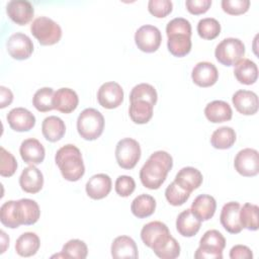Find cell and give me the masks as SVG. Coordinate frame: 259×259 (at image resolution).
<instances>
[{
  "label": "cell",
  "mask_w": 259,
  "mask_h": 259,
  "mask_svg": "<svg viewBox=\"0 0 259 259\" xmlns=\"http://www.w3.org/2000/svg\"><path fill=\"white\" fill-rule=\"evenodd\" d=\"M173 159L166 151H156L140 170V180L148 189H158L165 182L169 171L172 169Z\"/></svg>",
  "instance_id": "1"
},
{
  "label": "cell",
  "mask_w": 259,
  "mask_h": 259,
  "mask_svg": "<svg viewBox=\"0 0 259 259\" xmlns=\"http://www.w3.org/2000/svg\"><path fill=\"white\" fill-rule=\"evenodd\" d=\"M167 48L174 57L182 58L191 51V24L183 17H176L166 25Z\"/></svg>",
  "instance_id": "2"
},
{
  "label": "cell",
  "mask_w": 259,
  "mask_h": 259,
  "mask_svg": "<svg viewBox=\"0 0 259 259\" xmlns=\"http://www.w3.org/2000/svg\"><path fill=\"white\" fill-rule=\"evenodd\" d=\"M55 162L62 176L71 182L80 180L85 173V166L80 150L75 145H65L55 156Z\"/></svg>",
  "instance_id": "3"
},
{
  "label": "cell",
  "mask_w": 259,
  "mask_h": 259,
  "mask_svg": "<svg viewBox=\"0 0 259 259\" xmlns=\"http://www.w3.org/2000/svg\"><path fill=\"white\" fill-rule=\"evenodd\" d=\"M104 130V117L95 108L84 109L77 118V131L86 141L97 140Z\"/></svg>",
  "instance_id": "4"
},
{
  "label": "cell",
  "mask_w": 259,
  "mask_h": 259,
  "mask_svg": "<svg viewBox=\"0 0 259 259\" xmlns=\"http://www.w3.org/2000/svg\"><path fill=\"white\" fill-rule=\"evenodd\" d=\"M226 239L218 230L206 231L199 241V247L194 253L195 259H222Z\"/></svg>",
  "instance_id": "5"
},
{
  "label": "cell",
  "mask_w": 259,
  "mask_h": 259,
  "mask_svg": "<svg viewBox=\"0 0 259 259\" xmlns=\"http://www.w3.org/2000/svg\"><path fill=\"white\" fill-rule=\"evenodd\" d=\"M30 31L41 46H53L62 37L61 26L46 16L35 18L30 25Z\"/></svg>",
  "instance_id": "6"
},
{
  "label": "cell",
  "mask_w": 259,
  "mask_h": 259,
  "mask_svg": "<svg viewBox=\"0 0 259 259\" xmlns=\"http://www.w3.org/2000/svg\"><path fill=\"white\" fill-rule=\"evenodd\" d=\"M245 45L239 38L227 37L223 39L214 50V57L219 63L231 67L243 59Z\"/></svg>",
  "instance_id": "7"
},
{
  "label": "cell",
  "mask_w": 259,
  "mask_h": 259,
  "mask_svg": "<svg viewBox=\"0 0 259 259\" xmlns=\"http://www.w3.org/2000/svg\"><path fill=\"white\" fill-rule=\"evenodd\" d=\"M141 153L140 144L132 138L121 139L115 147L116 162L120 168L125 170H131L137 165Z\"/></svg>",
  "instance_id": "8"
},
{
  "label": "cell",
  "mask_w": 259,
  "mask_h": 259,
  "mask_svg": "<svg viewBox=\"0 0 259 259\" xmlns=\"http://www.w3.org/2000/svg\"><path fill=\"white\" fill-rule=\"evenodd\" d=\"M162 41V34L158 27L146 24L138 28L135 33V42L139 50L144 53L156 52Z\"/></svg>",
  "instance_id": "9"
},
{
  "label": "cell",
  "mask_w": 259,
  "mask_h": 259,
  "mask_svg": "<svg viewBox=\"0 0 259 259\" xmlns=\"http://www.w3.org/2000/svg\"><path fill=\"white\" fill-rule=\"evenodd\" d=\"M236 171L244 177H253L259 173V154L258 151L246 148L238 152L234 160Z\"/></svg>",
  "instance_id": "10"
},
{
  "label": "cell",
  "mask_w": 259,
  "mask_h": 259,
  "mask_svg": "<svg viewBox=\"0 0 259 259\" xmlns=\"http://www.w3.org/2000/svg\"><path fill=\"white\" fill-rule=\"evenodd\" d=\"M6 49L14 60L22 61L28 59L33 52L32 40L22 32H15L6 41Z\"/></svg>",
  "instance_id": "11"
},
{
  "label": "cell",
  "mask_w": 259,
  "mask_h": 259,
  "mask_svg": "<svg viewBox=\"0 0 259 259\" xmlns=\"http://www.w3.org/2000/svg\"><path fill=\"white\" fill-rule=\"evenodd\" d=\"M97 100L98 103L106 109L116 108L123 101V90L121 86L114 81L105 82L98 89Z\"/></svg>",
  "instance_id": "12"
},
{
  "label": "cell",
  "mask_w": 259,
  "mask_h": 259,
  "mask_svg": "<svg viewBox=\"0 0 259 259\" xmlns=\"http://www.w3.org/2000/svg\"><path fill=\"white\" fill-rule=\"evenodd\" d=\"M168 227L159 221H154L146 224L141 231V239L143 243L153 249L166 240L170 236Z\"/></svg>",
  "instance_id": "13"
},
{
  "label": "cell",
  "mask_w": 259,
  "mask_h": 259,
  "mask_svg": "<svg viewBox=\"0 0 259 259\" xmlns=\"http://www.w3.org/2000/svg\"><path fill=\"white\" fill-rule=\"evenodd\" d=\"M15 213L18 224L30 226L35 224L40 217V209L35 200L21 198L15 201Z\"/></svg>",
  "instance_id": "14"
},
{
  "label": "cell",
  "mask_w": 259,
  "mask_h": 259,
  "mask_svg": "<svg viewBox=\"0 0 259 259\" xmlns=\"http://www.w3.org/2000/svg\"><path fill=\"white\" fill-rule=\"evenodd\" d=\"M240 208L241 205L238 201H230L224 204L220 214V222L223 228L230 234H239L243 230L240 223Z\"/></svg>",
  "instance_id": "15"
},
{
  "label": "cell",
  "mask_w": 259,
  "mask_h": 259,
  "mask_svg": "<svg viewBox=\"0 0 259 259\" xmlns=\"http://www.w3.org/2000/svg\"><path fill=\"white\" fill-rule=\"evenodd\" d=\"M191 78L195 85L206 88L217 83L219 79V72L212 63L199 62L192 69Z\"/></svg>",
  "instance_id": "16"
},
{
  "label": "cell",
  "mask_w": 259,
  "mask_h": 259,
  "mask_svg": "<svg viewBox=\"0 0 259 259\" xmlns=\"http://www.w3.org/2000/svg\"><path fill=\"white\" fill-rule=\"evenodd\" d=\"M6 13L14 23L18 25H25L32 19L34 9L28 1L12 0L6 5Z\"/></svg>",
  "instance_id": "17"
},
{
  "label": "cell",
  "mask_w": 259,
  "mask_h": 259,
  "mask_svg": "<svg viewBox=\"0 0 259 259\" xmlns=\"http://www.w3.org/2000/svg\"><path fill=\"white\" fill-rule=\"evenodd\" d=\"M233 105L236 110L244 115H253L257 113L259 107L258 96L255 92L249 90H238L232 97Z\"/></svg>",
  "instance_id": "18"
},
{
  "label": "cell",
  "mask_w": 259,
  "mask_h": 259,
  "mask_svg": "<svg viewBox=\"0 0 259 259\" xmlns=\"http://www.w3.org/2000/svg\"><path fill=\"white\" fill-rule=\"evenodd\" d=\"M9 126L14 132H28L35 124V116L26 108L15 107L11 109L7 116Z\"/></svg>",
  "instance_id": "19"
},
{
  "label": "cell",
  "mask_w": 259,
  "mask_h": 259,
  "mask_svg": "<svg viewBox=\"0 0 259 259\" xmlns=\"http://www.w3.org/2000/svg\"><path fill=\"white\" fill-rule=\"evenodd\" d=\"M111 178L104 173H98L89 178L85 185L87 195L95 200L106 197L111 191Z\"/></svg>",
  "instance_id": "20"
},
{
  "label": "cell",
  "mask_w": 259,
  "mask_h": 259,
  "mask_svg": "<svg viewBox=\"0 0 259 259\" xmlns=\"http://www.w3.org/2000/svg\"><path fill=\"white\" fill-rule=\"evenodd\" d=\"M21 159L29 165H38L42 163L46 151L41 143L33 138L24 140L19 148Z\"/></svg>",
  "instance_id": "21"
},
{
  "label": "cell",
  "mask_w": 259,
  "mask_h": 259,
  "mask_svg": "<svg viewBox=\"0 0 259 259\" xmlns=\"http://www.w3.org/2000/svg\"><path fill=\"white\" fill-rule=\"evenodd\" d=\"M19 185L26 193H37L44 186V175L34 165L24 168L19 177Z\"/></svg>",
  "instance_id": "22"
},
{
  "label": "cell",
  "mask_w": 259,
  "mask_h": 259,
  "mask_svg": "<svg viewBox=\"0 0 259 259\" xmlns=\"http://www.w3.org/2000/svg\"><path fill=\"white\" fill-rule=\"evenodd\" d=\"M79 103V97L77 93L67 87H63L58 89L53 98V105L54 109H57L58 111L62 113H71L73 112Z\"/></svg>",
  "instance_id": "23"
},
{
  "label": "cell",
  "mask_w": 259,
  "mask_h": 259,
  "mask_svg": "<svg viewBox=\"0 0 259 259\" xmlns=\"http://www.w3.org/2000/svg\"><path fill=\"white\" fill-rule=\"evenodd\" d=\"M217 209L215 199L208 194H200L196 196L191 203L190 210L201 222L210 220Z\"/></svg>",
  "instance_id": "24"
},
{
  "label": "cell",
  "mask_w": 259,
  "mask_h": 259,
  "mask_svg": "<svg viewBox=\"0 0 259 259\" xmlns=\"http://www.w3.org/2000/svg\"><path fill=\"white\" fill-rule=\"evenodd\" d=\"M201 227V221L197 219L190 208L181 211L176 219V230L183 237L195 236Z\"/></svg>",
  "instance_id": "25"
},
{
  "label": "cell",
  "mask_w": 259,
  "mask_h": 259,
  "mask_svg": "<svg viewBox=\"0 0 259 259\" xmlns=\"http://www.w3.org/2000/svg\"><path fill=\"white\" fill-rule=\"evenodd\" d=\"M202 180V174L194 167H183L178 171L174 179L181 188L190 193L201 185Z\"/></svg>",
  "instance_id": "26"
},
{
  "label": "cell",
  "mask_w": 259,
  "mask_h": 259,
  "mask_svg": "<svg viewBox=\"0 0 259 259\" xmlns=\"http://www.w3.org/2000/svg\"><path fill=\"white\" fill-rule=\"evenodd\" d=\"M206 119L212 123H220L232 119L233 111L229 103L223 100H213L204 108Z\"/></svg>",
  "instance_id": "27"
},
{
  "label": "cell",
  "mask_w": 259,
  "mask_h": 259,
  "mask_svg": "<svg viewBox=\"0 0 259 259\" xmlns=\"http://www.w3.org/2000/svg\"><path fill=\"white\" fill-rule=\"evenodd\" d=\"M111 256L113 258H138L136 242L128 236H118L111 244Z\"/></svg>",
  "instance_id": "28"
},
{
  "label": "cell",
  "mask_w": 259,
  "mask_h": 259,
  "mask_svg": "<svg viewBox=\"0 0 259 259\" xmlns=\"http://www.w3.org/2000/svg\"><path fill=\"white\" fill-rule=\"evenodd\" d=\"M234 75L238 82L244 85L254 84L258 79L257 65L250 59H241L235 64Z\"/></svg>",
  "instance_id": "29"
},
{
  "label": "cell",
  "mask_w": 259,
  "mask_h": 259,
  "mask_svg": "<svg viewBox=\"0 0 259 259\" xmlns=\"http://www.w3.org/2000/svg\"><path fill=\"white\" fill-rule=\"evenodd\" d=\"M41 133L47 141L52 143L58 142L64 137L66 133L65 122L62 118L56 115L48 116L42 120Z\"/></svg>",
  "instance_id": "30"
},
{
  "label": "cell",
  "mask_w": 259,
  "mask_h": 259,
  "mask_svg": "<svg viewBox=\"0 0 259 259\" xmlns=\"http://www.w3.org/2000/svg\"><path fill=\"white\" fill-rule=\"evenodd\" d=\"M40 246V240L35 233L25 232L15 242V252L21 257H30L36 254Z\"/></svg>",
  "instance_id": "31"
},
{
  "label": "cell",
  "mask_w": 259,
  "mask_h": 259,
  "mask_svg": "<svg viewBox=\"0 0 259 259\" xmlns=\"http://www.w3.org/2000/svg\"><path fill=\"white\" fill-rule=\"evenodd\" d=\"M154 105L145 100L131 101L128 114L131 119L138 124H145L150 121L153 116Z\"/></svg>",
  "instance_id": "32"
},
{
  "label": "cell",
  "mask_w": 259,
  "mask_h": 259,
  "mask_svg": "<svg viewBox=\"0 0 259 259\" xmlns=\"http://www.w3.org/2000/svg\"><path fill=\"white\" fill-rule=\"evenodd\" d=\"M156 209V200L149 194L138 195L131 204V210L138 219H145L154 213Z\"/></svg>",
  "instance_id": "33"
},
{
  "label": "cell",
  "mask_w": 259,
  "mask_h": 259,
  "mask_svg": "<svg viewBox=\"0 0 259 259\" xmlns=\"http://www.w3.org/2000/svg\"><path fill=\"white\" fill-rule=\"evenodd\" d=\"M236 139V133L231 126H221L212 133L210 144L215 149L227 150L233 147Z\"/></svg>",
  "instance_id": "34"
},
{
  "label": "cell",
  "mask_w": 259,
  "mask_h": 259,
  "mask_svg": "<svg viewBox=\"0 0 259 259\" xmlns=\"http://www.w3.org/2000/svg\"><path fill=\"white\" fill-rule=\"evenodd\" d=\"M258 212L259 207L256 204L246 202L240 208V223L243 229H247L249 231H257L258 230Z\"/></svg>",
  "instance_id": "35"
},
{
  "label": "cell",
  "mask_w": 259,
  "mask_h": 259,
  "mask_svg": "<svg viewBox=\"0 0 259 259\" xmlns=\"http://www.w3.org/2000/svg\"><path fill=\"white\" fill-rule=\"evenodd\" d=\"M152 250L161 259H175L180 255V245L171 235Z\"/></svg>",
  "instance_id": "36"
},
{
  "label": "cell",
  "mask_w": 259,
  "mask_h": 259,
  "mask_svg": "<svg viewBox=\"0 0 259 259\" xmlns=\"http://www.w3.org/2000/svg\"><path fill=\"white\" fill-rule=\"evenodd\" d=\"M54 94L55 92L51 87H44L38 89L32 97V104L35 109L40 112H48L54 109Z\"/></svg>",
  "instance_id": "37"
},
{
  "label": "cell",
  "mask_w": 259,
  "mask_h": 259,
  "mask_svg": "<svg viewBox=\"0 0 259 259\" xmlns=\"http://www.w3.org/2000/svg\"><path fill=\"white\" fill-rule=\"evenodd\" d=\"M197 33L203 39H214L221 33L220 22L212 17H205L198 21L197 23Z\"/></svg>",
  "instance_id": "38"
},
{
  "label": "cell",
  "mask_w": 259,
  "mask_h": 259,
  "mask_svg": "<svg viewBox=\"0 0 259 259\" xmlns=\"http://www.w3.org/2000/svg\"><path fill=\"white\" fill-rule=\"evenodd\" d=\"M158 94L154 86L148 83H141L136 85L130 94V101L145 100L152 103L154 106L157 103Z\"/></svg>",
  "instance_id": "39"
},
{
  "label": "cell",
  "mask_w": 259,
  "mask_h": 259,
  "mask_svg": "<svg viewBox=\"0 0 259 259\" xmlns=\"http://www.w3.org/2000/svg\"><path fill=\"white\" fill-rule=\"evenodd\" d=\"M61 252L65 258L85 259L88 254V248L84 241L79 239H72L65 243Z\"/></svg>",
  "instance_id": "40"
},
{
  "label": "cell",
  "mask_w": 259,
  "mask_h": 259,
  "mask_svg": "<svg viewBox=\"0 0 259 259\" xmlns=\"http://www.w3.org/2000/svg\"><path fill=\"white\" fill-rule=\"evenodd\" d=\"M190 192L181 188L175 181L171 182L165 190V197L173 206H180L184 204L188 200Z\"/></svg>",
  "instance_id": "41"
},
{
  "label": "cell",
  "mask_w": 259,
  "mask_h": 259,
  "mask_svg": "<svg viewBox=\"0 0 259 259\" xmlns=\"http://www.w3.org/2000/svg\"><path fill=\"white\" fill-rule=\"evenodd\" d=\"M15 200H8L0 207V221L3 226L9 229H16L20 225L17 222L15 213Z\"/></svg>",
  "instance_id": "42"
},
{
  "label": "cell",
  "mask_w": 259,
  "mask_h": 259,
  "mask_svg": "<svg viewBox=\"0 0 259 259\" xmlns=\"http://www.w3.org/2000/svg\"><path fill=\"white\" fill-rule=\"evenodd\" d=\"M0 175L2 177H11L17 169V161L14 156L6 151L3 147L0 148Z\"/></svg>",
  "instance_id": "43"
},
{
  "label": "cell",
  "mask_w": 259,
  "mask_h": 259,
  "mask_svg": "<svg viewBox=\"0 0 259 259\" xmlns=\"http://www.w3.org/2000/svg\"><path fill=\"white\" fill-rule=\"evenodd\" d=\"M173 4L170 0H150L148 2L149 12L157 17L164 18L172 12Z\"/></svg>",
  "instance_id": "44"
},
{
  "label": "cell",
  "mask_w": 259,
  "mask_h": 259,
  "mask_svg": "<svg viewBox=\"0 0 259 259\" xmlns=\"http://www.w3.org/2000/svg\"><path fill=\"white\" fill-rule=\"evenodd\" d=\"M223 10L230 15L244 14L249 10V0H223L221 2Z\"/></svg>",
  "instance_id": "45"
},
{
  "label": "cell",
  "mask_w": 259,
  "mask_h": 259,
  "mask_svg": "<svg viewBox=\"0 0 259 259\" xmlns=\"http://www.w3.org/2000/svg\"><path fill=\"white\" fill-rule=\"evenodd\" d=\"M115 192L121 197L130 196L136 189V182L133 177L127 175H120L115 180Z\"/></svg>",
  "instance_id": "46"
},
{
  "label": "cell",
  "mask_w": 259,
  "mask_h": 259,
  "mask_svg": "<svg viewBox=\"0 0 259 259\" xmlns=\"http://www.w3.org/2000/svg\"><path fill=\"white\" fill-rule=\"evenodd\" d=\"M186 9L193 15L205 13L211 6V0H186Z\"/></svg>",
  "instance_id": "47"
},
{
  "label": "cell",
  "mask_w": 259,
  "mask_h": 259,
  "mask_svg": "<svg viewBox=\"0 0 259 259\" xmlns=\"http://www.w3.org/2000/svg\"><path fill=\"white\" fill-rule=\"evenodd\" d=\"M231 259H252L253 253L251 249L245 245H235L230 250Z\"/></svg>",
  "instance_id": "48"
},
{
  "label": "cell",
  "mask_w": 259,
  "mask_h": 259,
  "mask_svg": "<svg viewBox=\"0 0 259 259\" xmlns=\"http://www.w3.org/2000/svg\"><path fill=\"white\" fill-rule=\"evenodd\" d=\"M13 100V93L5 86H0V108L10 105Z\"/></svg>",
  "instance_id": "49"
},
{
  "label": "cell",
  "mask_w": 259,
  "mask_h": 259,
  "mask_svg": "<svg viewBox=\"0 0 259 259\" xmlns=\"http://www.w3.org/2000/svg\"><path fill=\"white\" fill-rule=\"evenodd\" d=\"M0 234H1V252L0 253L3 254L6 251L7 247L9 246V237L5 234L4 231H1Z\"/></svg>",
  "instance_id": "50"
}]
</instances>
